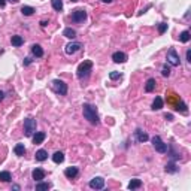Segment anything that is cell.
Returning a JSON list of instances; mask_svg holds the SVG:
<instances>
[{
    "label": "cell",
    "mask_w": 191,
    "mask_h": 191,
    "mask_svg": "<svg viewBox=\"0 0 191 191\" xmlns=\"http://www.w3.org/2000/svg\"><path fill=\"white\" fill-rule=\"evenodd\" d=\"M82 112H84V116H85V119H88V121H90L91 124L97 125V124L100 123L99 114H97V109L94 108L93 105H90V103H84Z\"/></svg>",
    "instance_id": "1"
},
{
    "label": "cell",
    "mask_w": 191,
    "mask_h": 191,
    "mask_svg": "<svg viewBox=\"0 0 191 191\" xmlns=\"http://www.w3.org/2000/svg\"><path fill=\"white\" fill-rule=\"evenodd\" d=\"M91 69H93V61L85 60L84 63H81V64L78 66V78H79V79L88 78L90 72H91Z\"/></svg>",
    "instance_id": "2"
},
{
    "label": "cell",
    "mask_w": 191,
    "mask_h": 191,
    "mask_svg": "<svg viewBox=\"0 0 191 191\" xmlns=\"http://www.w3.org/2000/svg\"><path fill=\"white\" fill-rule=\"evenodd\" d=\"M36 132V119L34 118H25L24 119V134L27 137L33 136Z\"/></svg>",
    "instance_id": "3"
},
{
    "label": "cell",
    "mask_w": 191,
    "mask_h": 191,
    "mask_svg": "<svg viewBox=\"0 0 191 191\" xmlns=\"http://www.w3.org/2000/svg\"><path fill=\"white\" fill-rule=\"evenodd\" d=\"M152 146H154V150L160 152V154H166L167 152V143L161 141V137L160 136H154L152 137Z\"/></svg>",
    "instance_id": "4"
},
{
    "label": "cell",
    "mask_w": 191,
    "mask_h": 191,
    "mask_svg": "<svg viewBox=\"0 0 191 191\" xmlns=\"http://www.w3.org/2000/svg\"><path fill=\"white\" fill-rule=\"evenodd\" d=\"M52 88H54V91L60 94V96H64L67 94V85L63 81H60V79H55L54 82H52Z\"/></svg>",
    "instance_id": "5"
},
{
    "label": "cell",
    "mask_w": 191,
    "mask_h": 191,
    "mask_svg": "<svg viewBox=\"0 0 191 191\" xmlns=\"http://www.w3.org/2000/svg\"><path fill=\"white\" fill-rule=\"evenodd\" d=\"M167 63L172 66H179V55L175 48H170L167 51Z\"/></svg>",
    "instance_id": "6"
},
{
    "label": "cell",
    "mask_w": 191,
    "mask_h": 191,
    "mask_svg": "<svg viewBox=\"0 0 191 191\" xmlns=\"http://www.w3.org/2000/svg\"><path fill=\"white\" fill-rule=\"evenodd\" d=\"M85 18H87V12L84 9H76L72 14V21H75V23H84Z\"/></svg>",
    "instance_id": "7"
},
{
    "label": "cell",
    "mask_w": 191,
    "mask_h": 191,
    "mask_svg": "<svg viewBox=\"0 0 191 191\" xmlns=\"http://www.w3.org/2000/svg\"><path fill=\"white\" fill-rule=\"evenodd\" d=\"M103 187H105V179L100 176H96L90 181V188H93V190H102Z\"/></svg>",
    "instance_id": "8"
},
{
    "label": "cell",
    "mask_w": 191,
    "mask_h": 191,
    "mask_svg": "<svg viewBox=\"0 0 191 191\" xmlns=\"http://www.w3.org/2000/svg\"><path fill=\"white\" fill-rule=\"evenodd\" d=\"M81 48H82V45H81V43H78V42H72V43H67L66 48H64V51H66V54L72 55V54L78 52Z\"/></svg>",
    "instance_id": "9"
},
{
    "label": "cell",
    "mask_w": 191,
    "mask_h": 191,
    "mask_svg": "<svg viewBox=\"0 0 191 191\" xmlns=\"http://www.w3.org/2000/svg\"><path fill=\"white\" fill-rule=\"evenodd\" d=\"M112 60L115 63H125L127 61V55H125L124 52H121V51H116V52H114V55H112Z\"/></svg>",
    "instance_id": "10"
},
{
    "label": "cell",
    "mask_w": 191,
    "mask_h": 191,
    "mask_svg": "<svg viewBox=\"0 0 191 191\" xmlns=\"http://www.w3.org/2000/svg\"><path fill=\"white\" fill-rule=\"evenodd\" d=\"M32 176H33L34 181L39 182V181H42V179H45V170H43V169H34Z\"/></svg>",
    "instance_id": "11"
},
{
    "label": "cell",
    "mask_w": 191,
    "mask_h": 191,
    "mask_svg": "<svg viewBox=\"0 0 191 191\" xmlns=\"http://www.w3.org/2000/svg\"><path fill=\"white\" fill-rule=\"evenodd\" d=\"M78 167H67L66 170H64V175H66L69 179H73V178H76L78 176Z\"/></svg>",
    "instance_id": "12"
},
{
    "label": "cell",
    "mask_w": 191,
    "mask_h": 191,
    "mask_svg": "<svg viewBox=\"0 0 191 191\" xmlns=\"http://www.w3.org/2000/svg\"><path fill=\"white\" fill-rule=\"evenodd\" d=\"M45 137H46V134L43 132H37L36 134H33V143L34 145H41L42 142L45 141Z\"/></svg>",
    "instance_id": "13"
},
{
    "label": "cell",
    "mask_w": 191,
    "mask_h": 191,
    "mask_svg": "<svg viewBox=\"0 0 191 191\" xmlns=\"http://www.w3.org/2000/svg\"><path fill=\"white\" fill-rule=\"evenodd\" d=\"M134 134H136V139H137V142H146L148 141V134L145 133V132H142L141 128H137L136 132H134Z\"/></svg>",
    "instance_id": "14"
},
{
    "label": "cell",
    "mask_w": 191,
    "mask_h": 191,
    "mask_svg": "<svg viewBox=\"0 0 191 191\" xmlns=\"http://www.w3.org/2000/svg\"><path fill=\"white\" fill-rule=\"evenodd\" d=\"M155 79L154 78H150L148 81H146V84H145V91L146 93H151V91H154V88H155Z\"/></svg>",
    "instance_id": "15"
},
{
    "label": "cell",
    "mask_w": 191,
    "mask_h": 191,
    "mask_svg": "<svg viewBox=\"0 0 191 191\" xmlns=\"http://www.w3.org/2000/svg\"><path fill=\"white\" fill-rule=\"evenodd\" d=\"M11 43H12L14 46H21V45L24 43V41H23V37H21V36L15 34V36H12V37H11Z\"/></svg>",
    "instance_id": "16"
},
{
    "label": "cell",
    "mask_w": 191,
    "mask_h": 191,
    "mask_svg": "<svg viewBox=\"0 0 191 191\" xmlns=\"http://www.w3.org/2000/svg\"><path fill=\"white\" fill-rule=\"evenodd\" d=\"M52 160H54V163L60 164V163H63V161H64V154H63L61 151H57V152L52 155Z\"/></svg>",
    "instance_id": "17"
},
{
    "label": "cell",
    "mask_w": 191,
    "mask_h": 191,
    "mask_svg": "<svg viewBox=\"0 0 191 191\" xmlns=\"http://www.w3.org/2000/svg\"><path fill=\"white\" fill-rule=\"evenodd\" d=\"M63 36L64 37H67V39H75L76 37V32L73 30V28H64V32H63Z\"/></svg>",
    "instance_id": "18"
},
{
    "label": "cell",
    "mask_w": 191,
    "mask_h": 191,
    "mask_svg": "<svg viewBox=\"0 0 191 191\" xmlns=\"http://www.w3.org/2000/svg\"><path fill=\"white\" fill-rule=\"evenodd\" d=\"M46 158H48V152L45 150H39L36 152V160H37V161H45Z\"/></svg>",
    "instance_id": "19"
},
{
    "label": "cell",
    "mask_w": 191,
    "mask_h": 191,
    "mask_svg": "<svg viewBox=\"0 0 191 191\" xmlns=\"http://www.w3.org/2000/svg\"><path fill=\"white\" fill-rule=\"evenodd\" d=\"M163 108V99L161 97H155V100L152 102V109L154 111H160Z\"/></svg>",
    "instance_id": "20"
},
{
    "label": "cell",
    "mask_w": 191,
    "mask_h": 191,
    "mask_svg": "<svg viewBox=\"0 0 191 191\" xmlns=\"http://www.w3.org/2000/svg\"><path fill=\"white\" fill-rule=\"evenodd\" d=\"M21 14L25 15V17H30V15L34 14V8H32V6H23L21 8Z\"/></svg>",
    "instance_id": "21"
},
{
    "label": "cell",
    "mask_w": 191,
    "mask_h": 191,
    "mask_svg": "<svg viewBox=\"0 0 191 191\" xmlns=\"http://www.w3.org/2000/svg\"><path fill=\"white\" fill-rule=\"evenodd\" d=\"M14 151H15V154L17 155H20V157H23L25 154V148L23 143H18V145H15V148H14Z\"/></svg>",
    "instance_id": "22"
},
{
    "label": "cell",
    "mask_w": 191,
    "mask_h": 191,
    "mask_svg": "<svg viewBox=\"0 0 191 191\" xmlns=\"http://www.w3.org/2000/svg\"><path fill=\"white\" fill-rule=\"evenodd\" d=\"M32 52H33L36 57H42L43 55V50H42L41 45H33L32 46Z\"/></svg>",
    "instance_id": "23"
},
{
    "label": "cell",
    "mask_w": 191,
    "mask_h": 191,
    "mask_svg": "<svg viewBox=\"0 0 191 191\" xmlns=\"http://www.w3.org/2000/svg\"><path fill=\"white\" fill-rule=\"evenodd\" d=\"M141 185H142L141 179H132L130 184H128V188L130 190H136V188H141Z\"/></svg>",
    "instance_id": "24"
},
{
    "label": "cell",
    "mask_w": 191,
    "mask_h": 191,
    "mask_svg": "<svg viewBox=\"0 0 191 191\" xmlns=\"http://www.w3.org/2000/svg\"><path fill=\"white\" fill-rule=\"evenodd\" d=\"M190 32H188V30H185V32H182V33L179 34V41L182 42V43H187V42L190 41Z\"/></svg>",
    "instance_id": "25"
},
{
    "label": "cell",
    "mask_w": 191,
    "mask_h": 191,
    "mask_svg": "<svg viewBox=\"0 0 191 191\" xmlns=\"http://www.w3.org/2000/svg\"><path fill=\"white\" fill-rule=\"evenodd\" d=\"M50 188H51V184L50 182H41V181H39V184L36 185V190H37V191L50 190Z\"/></svg>",
    "instance_id": "26"
},
{
    "label": "cell",
    "mask_w": 191,
    "mask_h": 191,
    "mask_svg": "<svg viewBox=\"0 0 191 191\" xmlns=\"http://www.w3.org/2000/svg\"><path fill=\"white\" fill-rule=\"evenodd\" d=\"M11 179H12V178H11V173H9V172H6V170H5V172H0V181H2V182H9Z\"/></svg>",
    "instance_id": "27"
},
{
    "label": "cell",
    "mask_w": 191,
    "mask_h": 191,
    "mask_svg": "<svg viewBox=\"0 0 191 191\" xmlns=\"http://www.w3.org/2000/svg\"><path fill=\"white\" fill-rule=\"evenodd\" d=\"M51 3H52V8L55 11H58V12L63 9V2L61 0H51Z\"/></svg>",
    "instance_id": "28"
},
{
    "label": "cell",
    "mask_w": 191,
    "mask_h": 191,
    "mask_svg": "<svg viewBox=\"0 0 191 191\" xmlns=\"http://www.w3.org/2000/svg\"><path fill=\"white\" fill-rule=\"evenodd\" d=\"M176 111H178V112H182V114H187V105H185V103H184V102H179V103H178V105H176Z\"/></svg>",
    "instance_id": "29"
},
{
    "label": "cell",
    "mask_w": 191,
    "mask_h": 191,
    "mask_svg": "<svg viewBox=\"0 0 191 191\" xmlns=\"http://www.w3.org/2000/svg\"><path fill=\"white\" fill-rule=\"evenodd\" d=\"M178 169H176V164L175 163H167L166 164V172L167 173H175Z\"/></svg>",
    "instance_id": "30"
},
{
    "label": "cell",
    "mask_w": 191,
    "mask_h": 191,
    "mask_svg": "<svg viewBox=\"0 0 191 191\" xmlns=\"http://www.w3.org/2000/svg\"><path fill=\"white\" fill-rule=\"evenodd\" d=\"M161 75L164 76V78L170 76V67L167 66V64H164V66H163V69H161Z\"/></svg>",
    "instance_id": "31"
},
{
    "label": "cell",
    "mask_w": 191,
    "mask_h": 191,
    "mask_svg": "<svg viewBox=\"0 0 191 191\" xmlns=\"http://www.w3.org/2000/svg\"><path fill=\"white\" fill-rule=\"evenodd\" d=\"M121 76H123V75H121L119 72H111V73H109V78H111L112 81H116V79H119Z\"/></svg>",
    "instance_id": "32"
},
{
    "label": "cell",
    "mask_w": 191,
    "mask_h": 191,
    "mask_svg": "<svg viewBox=\"0 0 191 191\" xmlns=\"http://www.w3.org/2000/svg\"><path fill=\"white\" fill-rule=\"evenodd\" d=\"M166 30H167V24H166V23H160V24H158V33H160V34H163Z\"/></svg>",
    "instance_id": "33"
},
{
    "label": "cell",
    "mask_w": 191,
    "mask_h": 191,
    "mask_svg": "<svg viewBox=\"0 0 191 191\" xmlns=\"http://www.w3.org/2000/svg\"><path fill=\"white\" fill-rule=\"evenodd\" d=\"M30 63H32V58H30V57L24 58V66H28V64H30Z\"/></svg>",
    "instance_id": "34"
},
{
    "label": "cell",
    "mask_w": 191,
    "mask_h": 191,
    "mask_svg": "<svg viewBox=\"0 0 191 191\" xmlns=\"http://www.w3.org/2000/svg\"><path fill=\"white\" fill-rule=\"evenodd\" d=\"M164 118H166L167 121H172V119H173V115H172V114H166V115H164Z\"/></svg>",
    "instance_id": "35"
},
{
    "label": "cell",
    "mask_w": 191,
    "mask_h": 191,
    "mask_svg": "<svg viewBox=\"0 0 191 191\" xmlns=\"http://www.w3.org/2000/svg\"><path fill=\"white\" fill-rule=\"evenodd\" d=\"M187 61H188V63H191V51L190 50L187 51Z\"/></svg>",
    "instance_id": "36"
},
{
    "label": "cell",
    "mask_w": 191,
    "mask_h": 191,
    "mask_svg": "<svg viewBox=\"0 0 191 191\" xmlns=\"http://www.w3.org/2000/svg\"><path fill=\"white\" fill-rule=\"evenodd\" d=\"M5 5H6V0H0V8H5Z\"/></svg>",
    "instance_id": "37"
},
{
    "label": "cell",
    "mask_w": 191,
    "mask_h": 191,
    "mask_svg": "<svg viewBox=\"0 0 191 191\" xmlns=\"http://www.w3.org/2000/svg\"><path fill=\"white\" fill-rule=\"evenodd\" d=\"M3 97H5V93H3V91H0V102L3 100Z\"/></svg>",
    "instance_id": "38"
},
{
    "label": "cell",
    "mask_w": 191,
    "mask_h": 191,
    "mask_svg": "<svg viewBox=\"0 0 191 191\" xmlns=\"http://www.w3.org/2000/svg\"><path fill=\"white\" fill-rule=\"evenodd\" d=\"M102 2H105V3H111L112 0H102Z\"/></svg>",
    "instance_id": "39"
},
{
    "label": "cell",
    "mask_w": 191,
    "mask_h": 191,
    "mask_svg": "<svg viewBox=\"0 0 191 191\" xmlns=\"http://www.w3.org/2000/svg\"><path fill=\"white\" fill-rule=\"evenodd\" d=\"M9 2H11V3H17L18 0H9Z\"/></svg>",
    "instance_id": "40"
},
{
    "label": "cell",
    "mask_w": 191,
    "mask_h": 191,
    "mask_svg": "<svg viewBox=\"0 0 191 191\" xmlns=\"http://www.w3.org/2000/svg\"><path fill=\"white\" fill-rule=\"evenodd\" d=\"M70 2H78V0H70Z\"/></svg>",
    "instance_id": "41"
}]
</instances>
